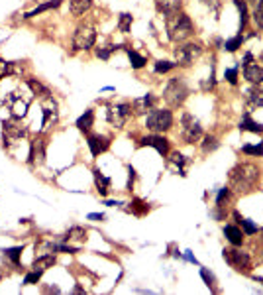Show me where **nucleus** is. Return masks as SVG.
<instances>
[{"label": "nucleus", "instance_id": "nucleus-1", "mask_svg": "<svg viewBox=\"0 0 263 295\" xmlns=\"http://www.w3.org/2000/svg\"><path fill=\"white\" fill-rule=\"evenodd\" d=\"M260 181V169L254 164H238L230 171V187L236 193H250Z\"/></svg>", "mask_w": 263, "mask_h": 295}, {"label": "nucleus", "instance_id": "nucleus-2", "mask_svg": "<svg viewBox=\"0 0 263 295\" xmlns=\"http://www.w3.org/2000/svg\"><path fill=\"white\" fill-rule=\"evenodd\" d=\"M167 32H169V37L173 41H183L195 32V26H193V22L187 14L177 12V14L167 16Z\"/></svg>", "mask_w": 263, "mask_h": 295}, {"label": "nucleus", "instance_id": "nucleus-3", "mask_svg": "<svg viewBox=\"0 0 263 295\" xmlns=\"http://www.w3.org/2000/svg\"><path fill=\"white\" fill-rule=\"evenodd\" d=\"M145 126H147V130L155 132V134L169 130L173 126L171 110H167V108H151L147 118H145Z\"/></svg>", "mask_w": 263, "mask_h": 295}, {"label": "nucleus", "instance_id": "nucleus-4", "mask_svg": "<svg viewBox=\"0 0 263 295\" xmlns=\"http://www.w3.org/2000/svg\"><path fill=\"white\" fill-rule=\"evenodd\" d=\"M163 97L171 106H179V104L185 102V98L189 97V87L181 77H173L165 87Z\"/></svg>", "mask_w": 263, "mask_h": 295}, {"label": "nucleus", "instance_id": "nucleus-5", "mask_svg": "<svg viewBox=\"0 0 263 295\" xmlns=\"http://www.w3.org/2000/svg\"><path fill=\"white\" fill-rule=\"evenodd\" d=\"M26 134H28V128H26V124L22 122V118L12 116V118H8V120H4V122H2V136H4V144H12V142H16V140L24 138Z\"/></svg>", "mask_w": 263, "mask_h": 295}, {"label": "nucleus", "instance_id": "nucleus-6", "mask_svg": "<svg viewBox=\"0 0 263 295\" xmlns=\"http://www.w3.org/2000/svg\"><path fill=\"white\" fill-rule=\"evenodd\" d=\"M181 126H183V128H181L183 140H185L187 144H195V142L200 140V136H202V126H200V122H198L193 114L185 112L183 118H181Z\"/></svg>", "mask_w": 263, "mask_h": 295}, {"label": "nucleus", "instance_id": "nucleus-7", "mask_svg": "<svg viewBox=\"0 0 263 295\" xmlns=\"http://www.w3.org/2000/svg\"><path fill=\"white\" fill-rule=\"evenodd\" d=\"M108 122L114 126V128H122L128 118L132 116V104H126V102H118V104H110L108 106Z\"/></svg>", "mask_w": 263, "mask_h": 295}, {"label": "nucleus", "instance_id": "nucleus-8", "mask_svg": "<svg viewBox=\"0 0 263 295\" xmlns=\"http://www.w3.org/2000/svg\"><path fill=\"white\" fill-rule=\"evenodd\" d=\"M95 41H97V32H95V28L93 26H79L77 28V32L73 35V45H75V49H91L93 45H95Z\"/></svg>", "mask_w": 263, "mask_h": 295}, {"label": "nucleus", "instance_id": "nucleus-9", "mask_svg": "<svg viewBox=\"0 0 263 295\" xmlns=\"http://www.w3.org/2000/svg\"><path fill=\"white\" fill-rule=\"evenodd\" d=\"M202 47L198 43H185V45H179L175 49V57H177V65L181 67H189L198 55H200Z\"/></svg>", "mask_w": 263, "mask_h": 295}, {"label": "nucleus", "instance_id": "nucleus-10", "mask_svg": "<svg viewBox=\"0 0 263 295\" xmlns=\"http://www.w3.org/2000/svg\"><path fill=\"white\" fill-rule=\"evenodd\" d=\"M224 260L238 272H250V268H252L250 256L246 252H242V250H234V248L224 250Z\"/></svg>", "mask_w": 263, "mask_h": 295}, {"label": "nucleus", "instance_id": "nucleus-11", "mask_svg": "<svg viewBox=\"0 0 263 295\" xmlns=\"http://www.w3.org/2000/svg\"><path fill=\"white\" fill-rule=\"evenodd\" d=\"M139 144H141V146H149V148L157 150V154H161V156H165V154L169 152V142L165 140L163 136H159V134L145 136V138H141V142H139Z\"/></svg>", "mask_w": 263, "mask_h": 295}, {"label": "nucleus", "instance_id": "nucleus-12", "mask_svg": "<svg viewBox=\"0 0 263 295\" xmlns=\"http://www.w3.org/2000/svg\"><path fill=\"white\" fill-rule=\"evenodd\" d=\"M87 144H89V150H91L93 156H100V154H104L108 150L110 140L104 138V136H100V134H93V136L87 138Z\"/></svg>", "mask_w": 263, "mask_h": 295}, {"label": "nucleus", "instance_id": "nucleus-13", "mask_svg": "<svg viewBox=\"0 0 263 295\" xmlns=\"http://www.w3.org/2000/svg\"><path fill=\"white\" fill-rule=\"evenodd\" d=\"M45 160V142L41 138H35L30 144V162L32 164H43Z\"/></svg>", "mask_w": 263, "mask_h": 295}, {"label": "nucleus", "instance_id": "nucleus-14", "mask_svg": "<svg viewBox=\"0 0 263 295\" xmlns=\"http://www.w3.org/2000/svg\"><path fill=\"white\" fill-rule=\"evenodd\" d=\"M8 106H10V110H12V116H16V118H22V116H26V108H28V102L26 100H22V98L18 97V95H10L8 100H4Z\"/></svg>", "mask_w": 263, "mask_h": 295}, {"label": "nucleus", "instance_id": "nucleus-15", "mask_svg": "<svg viewBox=\"0 0 263 295\" xmlns=\"http://www.w3.org/2000/svg\"><path fill=\"white\" fill-rule=\"evenodd\" d=\"M244 77L254 83V85H262L263 83V67L258 63H250V65L244 67Z\"/></svg>", "mask_w": 263, "mask_h": 295}, {"label": "nucleus", "instance_id": "nucleus-16", "mask_svg": "<svg viewBox=\"0 0 263 295\" xmlns=\"http://www.w3.org/2000/svg\"><path fill=\"white\" fill-rule=\"evenodd\" d=\"M55 120H57V102L51 97H47L45 104H43V128L49 122H55Z\"/></svg>", "mask_w": 263, "mask_h": 295}, {"label": "nucleus", "instance_id": "nucleus-17", "mask_svg": "<svg viewBox=\"0 0 263 295\" xmlns=\"http://www.w3.org/2000/svg\"><path fill=\"white\" fill-rule=\"evenodd\" d=\"M153 108V95H143V97L135 98L133 102H132V110L135 112V114H145L147 110H151Z\"/></svg>", "mask_w": 263, "mask_h": 295}, {"label": "nucleus", "instance_id": "nucleus-18", "mask_svg": "<svg viewBox=\"0 0 263 295\" xmlns=\"http://www.w3.org/2000/svg\"><path fill=\"white\" fill-rule=\"evenodd\" d=\"M181 0H155V6L157 10L163 14V16H171V14H177L181 10Z\"/></svg>", "mask_w": 263, "mask_h": 295}, {"label": "nucleus", "instance_id": "nucleus-19", "mask_svg": "<svg viewBox=\"0 0 263 295\" xmlns=\"http://www.w3.org/2000/svg\"><path fill=\"white\" fill-rule=\"evenodd\" d=\"M246 100L250 102V106H263V87L254 85L252 89L246 91Z\"/></svg>", "mask_w": 263, "mask_h": 295}, {"label": "nucleus", "instance_id": "nucleus-20", "mask_svg": "<svg viewBox=\"0 0 263 295\" xmlns=\"http://www.w3.org/2000/svg\"><path fill=\"white\" fill-rule=\"evenodd\" d=\"M53 266H55V254H43V256H37L32 264L33 270H37V272H41V274H43L47 268H53Z\"/></svg>", "mask_w": 263, "mask_h": 295}, {"label": "nucleus", "instance_id": "nucleus-21", "mask_svg": "<svg viewBox=\"0 0 263 295\" xmlns=\"http://www.w3.org/2000/svg\"><path fill=\"white\" fill-rule=\"evenodd\" d=\"M93 122H95V112L93 110H85V114H81L79 120H77V128L83 132H89L91 126H93Z\"/></svg>", "mask_w": 263, "mask_h": 295}, {"label": "nucleus", "instance_id": "nucleus-22", "mask_svg": "<svg viewBox=\"0 0 263 295\" xmlns=\"http://www.w3.org/2000/svg\"><path fill=\"white\" fill-rule=\"evenodd\" d=\"M57 6H61V0H49V2H43V4H39L37 8H33L32 12H26L24 18H33V16H37V14H41V12H47V10H51V8H57Z\"/></svg>", "mask_w": 263, "mask_h": 295}, {"label": "nucleus", "instance_id": "nucleus-23", "mask_svg": "<svg viewBox=\"0 0 263 295\" xmlns=\"http://www.w3.org/2000/svg\"><path fill=\"white\" fill-rule=\"evenodd\" d=\"M224 234H226V238L230 240L234 246H240V244L244 242V232L238 229V227H232V225H228V227L224 229Z\"/></svg>", "mask_w": 263, "mask_h": 295}, {"label": "nucleus", "instance_id": "nucleus-24", "mask_svg": "<svg viewBox=\"0 0 263 295\" xmlns=\"http://www.w3.org/2000/svg\"><path fill=\"white\" fill-rule=\"evenodd\" d=\"M93 6V0H71V12L73 16H83Z\"/></svg>", "mask_w": 263, "mask_h": 295}, {"label": "nucleus", "instance_id": "nucleus-25", "mask_svg": "<svg viewBox=\"0 0 263 295\" xmlns=\"http://www.w3.org/2000/svg\"><path fill=\"white\" fill-rule=\"evenodd\" d=\"M95 183H97V189L102 197L108 193V187H110V179L106 175H102L100 169H95Z\"/></svg>", "mask_w": 263, "mask_h": 295}, {"label": "nucleus", "instance_id": "nucleus-26", "mask_svg": "<svg viewBox=\"0 0 263 295\" xmlns=\"http://www.w3.org/2000/svg\"><path fill=\"white\" fill-rule=\"evenodd\" d=\"M240 130H248V132H263V126L260 122H256V120H252V116L250 114H246L244 118H242V122H240Z\"/></svg>", "mask_w": 263, "mask_h": 295}, {"label": "nucleus", "instance_id": "nucleus-27", "mask_svg": "<svg viewBox=\"0 0 263 295\" xmlns=\"http://www.w3.org/2000/svg\"><path fill=\"white\" fill-rule=\"evenodd\" d=\"M28 87L32 89L33 95H39V97H43V98H47L49 95H51L49 89H47L43 83H39L37 79H28Z\"/></svg>", "mask_w": 263, "mask_h": 295}, {"label": "nucleus", "instance_id": "nucleus-28", "mask_svg": "<svg viewBox=\"0 0 263 295\" xmlns=\"http://www.w3.org/2000/svg\"><path fill=\"white\" fill-rule=\"evenodd\" d=\"M22 252H24V246H14V248H8V250H4V258H8V260L14 264V266H20Z\"/></svg>", "mask_w": 263, "mask_h": 295}, {"label": "nucleus", "instance_id": "nucleus-29", "mask_svg": "<svg viewBox=\"0 0 263 295\" xmlns=\"http://www.w3.org/2000/svg\"><path fill=\"white\" fill-rule=\"evenodd\" d=\"M128 51V57H130V65L133 67V69H141V67L145 65V57L143 55H139L137 51H133V49H126Z\"/></svg>", "mask_w": 263, "mask_h": 295}, {"label": "nucleus", "instance_id": "nucleus-30", "mask_svg": "<svg viewBox=\"0 0 263 295\" xmlns=\"http://www.w3.org/2000/svg\"><path fill=\"white\" fill-rule=\"evenodd\" d=\"M234 2H236L238 10H240V32H242L246 28V22H248V6H246L244 0H234Z\"/></svg>", "mask_w": 263, "mask_h": 295}, {"label": "nucleus", "instance_id": "nucleus-31", "mask_svg": "<svg viewBox=\"0 0 263 295\" xmlns=\"http://www.w3.org/2000/svg\"><path fill=\"white\" fill-rule=\"evenodd\" d=\"M118 28H120V32L128 33L132 28V14L128 12H124V14H120V20H118Z\"/></svg>", "mask_w": 263, "mask_h": 295}, {"label": "nucleus", "instance_id": "nucleus-32", "mask_svg": "<svg viewBox=\"0 0 263 295\" xmlns=\"http://www.w3.org/2000/svg\"><path fill=\"white\" fill-rule=\"evenodd\" d=\"M171 164H175L177 167H179V173H181V175H187V173H185V169H183V165L187 164V160H185V156H183V154L173 152V154H171Z\"/></svg>", "mask_w": 263, "mask_h": 295}, {"label": "nucleus", "instance_id": "nucleus-33", "mask_svg": "<svg viewBox=\"0 0 263 295\" xmlns=\"http://www.w3.org/2000/svg\"><path fill=\"white\" fill-rule=\"evenodd\" d=\"M73 238H87V230L81 229V227H75V229H71L67 232L65 236H63V240H73Z\"/></svg>", "mask_w": 263, "mask_h": 295}, {"label": "nucleus", "instance_id": "nucleus-34", "mask_svg": "<svg viewBox=\"0 0 263 295\" xmlns=\"http://www.w3.org/2000/svg\"><path fill=\"white\" fill-rule=\"evenodd\" d=\"M242 41H244V37H242V33H240V35L232 37V39H228V41L224 43V49H226V51H236L238 47H242Z\"/></svg>", "mask_w": 263, "mask_h": 295}, {"label": "nucleus", "instance_id": "nucleus-35", "mask_svg": "<svg viewBox=\"0 0 263 295\" xmlns=\"http://www.w3.org/2000/svg\"><path fill=\"white\" fill-rule=\"evenodd\" d=\"M242 152L248 154V156H263V144H258V146L246 144V146L242 148Z\"/></svg>", "mask_w": 263, "mask_h": 295}, {"label": "nucleus", "instance_id": "nucleus-36", "mask_svg": "<svg viewBox=\"0 0 263 295\" xmlns=\"http://www.w3.org/2000/svg\"><path fill=\"white\" fill-rule=\"evenodd\" d=\"M236 219H238V223L244 227L246 234H256V232H258V227H256V225H254L250 219H242V217H238V215H236Z\"/></svg>", "mask_w": 263, "mask_h": 295}, {"label": "nucleus", "instance_id": "nucleus-37", "mask_svg": "<svg viewBox=\"0 0 263 295\" xmlns=\"http://www.w3.org/2000/svg\"><path fill=\"white\" fill-rule=\"evenodd\" d=\"M116 49H120L118 45H106V47H99L97 49V57H100V59H108Z\"/></svg>", "mask_w": 263, "mask_h": 295}, {"label": "nucleus", "instance_id": "nucleus-38", "mask_svg": "<svg viewBox=\"0 0 263 295\" xmlns=\"http://www.w3.org/2000/svg\"><path fill=\"white\" fill-rule=\"evenodd\" d=\"M132 213H135V215H143V213H147L149 211V207L145 205V203H141V201H132V207H130Z\"/></svg>", "mask_w": 263, "mask_h": 295}, {"label": "nucleus", "instance_id": "nucleus-39", "mask_svg": "<svg viewBox=\"0 0 263 295\" xmlns=\"http://www.w3.org/2000/svg\"><path fill=\"white\" fill-rule=\"evenodd\" d=\"M254 22L258 28L263 30V0H260V4L256 6V12H254Z\"/></svg>", "mask_w": 263, "mask_h": 295}, {"label": "nucleus", "instance_id": "nucleus-40", "mask_svg": "<svg viewBox=\"0 0 263 295\" xmlns=\"http://www.w3.org/2000/svg\"><path fill=\"white\" fill-rule=\"evenodd\" d=\"M216 148H218L216 138H214V136H206V138H204V144H202V150L208 154V152H214Z\"/></svg>", "mask_w": 263, "mask_h": 295}, {"label": "nucleus", "instance_id": "nucleus-41", "mask_svg": "<svg viewBox=\"0 0 263 295\" xmlns=\"http://www.w3.org/2000/svg\"><path fill=\"white\" fill-rule=\"evenodd\" d=\"M41 280V272H37V270H33L30 274H26V278H24V286H33V284H37Z\"/></svg>", "mask_w": 263, "mask_h": 295}, {"label": "nucleus", "instance_id": "nucleus-42", "mask_svg": "<svg viewBox=\"0 0 263 295\" xmlns=\"http://www.w3.org/2000/svg\"><path fill=\"white\" fill-rule=\"evenodd\" d=\"M177 63H171V61H157L155 63V73H167L171 69H175Z\"/></svg>", "mask_w": 263, "mask_h": 295}, {"label": "nucleus", "instance_id": "nucleus-43", "mask_svg": "<svg viewBox=\"0 0 263 295\" xmlns=\"http://www.w3.org/2000/svg\"><path fill=\"white\" fill-rule=\"evenodd\" d=\"M200 278L206 282V286H208L210 290H214V276H212V274H208V270H206V268H202V270H200Z\"/></svg>", "mask_w": 263, "mask_h": 295}, {"label": "nucleus", "instance_id": "nucleus-44", "mask_svg": "<svg viewBox=\"0 0 263 295\" xmlns=\"http://www.w3.org/2000/svg\"><path fill=\"white\" fill-rule=\"evenodd\" d=\"M228 197H230V189H228V187L220 189V193H218V197H216V205H218V207H222V205H224V201H228Z\"/></svg>", "mask_w": 263, "mask_h": 295}, {"label": "nucleus", "instance_id": "nucleus-45", "mask_svg": "<svg viewBox=\"0 0 263 295\" xmlns=\"http://www.w3.org/2000/svg\"><path fill=\"white\" fill-rule=\"evenodd\" d=\"M226 79H228V83H232V85L238 83V67H234V69H228V71H226Z\"/></svg>", "mask_w": 263, "mask_h": 295}, {"label": "nucleus", "instance_id": "nucleus-46", "mask_svg": "<svg viewBox=\"0 0 263 295\" xmlns=\"http://www.w3.org/2000/svg\"><path fill=\"white\" fill-rule=\"evenodd\" d=\"M133 179H135V169L133 167H128V189L132 191V187H133Z\"/></svg>", "mask_w": 263, "mask_h": 295}, {"label": "nucleus", "instance_id": "nucleus-47", "mask_svg": "<svg viewBox=\"0 0 263 295\" xmlns=\"http://www.w3.org/2000/svg\"><path fill=\"white\" fill-rule=\"evenodd\" d=\"M87 219L89 221H104V215H100V213H89Z\"/></svg>", "mask_w": 263, "mask_h": 295}, {"label": "nucleus", "instance_id": "nucleus-48", "mask_svg": "<svg viewBox=\"0 0 263 295\" xmlns=\"http://www.w3.org/2000/svg\"><path fill=\"white\" fill-rule=\"evenodd\" d=\"M250 63H254V55H252V53H246V57H244V67L250 65Z\"/></svg>", "mask_w": 263, "mask_h": 295}, {"label": "nucleus", "instance_id": "nucleus-49", "mask_svg": "<svg viewBox=\"0 0 263 295\" xmlns=\"http://www.w3.org/2000/svg\"><path fill=\"white\" fill-rule=\"evenodd\" d=\"M204 4H208V6H212L214 10L218 8V2H216V0H204Z\"/></svg>", "mask_w": 263, "mask_h": 295}, {"label": "nucleus", "instance_id": "nucleus-50", "mask_svg": "<svg viewBox=\"0 0 263 295\" xmlns=\"http://www.w3.org/2000/svg\"><path fill=\"white\" fill-rule=\"evenodd\" d=\"M104 205H108V207H116V205H122L120 201H104Z\"/></svg>", "mask_w": 263, "mask_h": 295}, {"label": "nucleus", "instance_id": "nucleus-51", "mask_svg": "<svg viewBox=\"0 0 263 295\" xmlns=\"http://www.w3.org/2000/svg\"><path fill=\"white\" fill-rule=\"evenodd\" d=\"M262 59H263V53H262Z\"/></svg>", "mask_w": 263, "mask_h": 295}]
</instances>
